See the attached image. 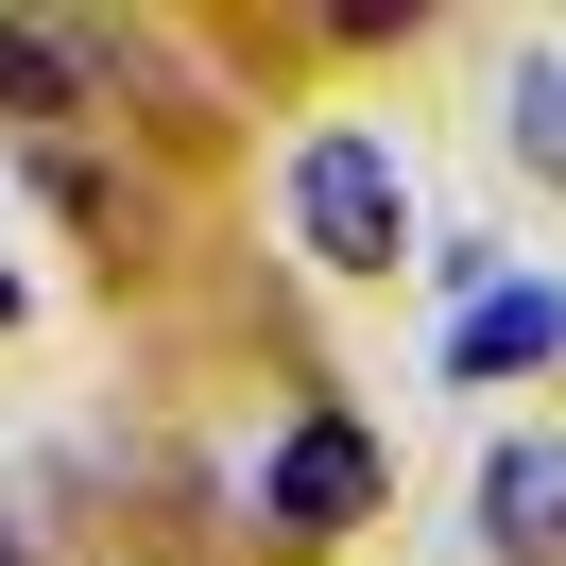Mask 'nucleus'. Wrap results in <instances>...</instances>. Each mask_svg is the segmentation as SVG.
Wrapping results in <instances>:
<instances>
[{
  "instance_id": "obj_1",
  "label": "nucleus",
  "mask_w": 566,
  "mask_h": 566,
  "mask_svg": "<svg viewBox=\"0 0 566 566\" xmlns=\"http://www.w3.org/2000/svg\"><path fill=\"white\" fill-rule=\"evenodd\" d=\"M292 241H310L326 275H395V258H412V189H395V155L360 138V120H326V138L292 155Z\"/></svg>"
},
{
  "instance_id": "obj_7",
  "label": "nucleus",
  "mask_w": 566,
  "mask_h": 566,
  "mask_svg": "<svg viewBox=\"0 0 566 566\" xmlns=\"http://www.w3.org/2000/svg\"><path fill=\"white\" fill-rule=\"evenodd\" d=\"M0 326H18V258H0Z\"/></svg>"
},
{
  "instance_id": "obj_6",
  "label": "nucleus",
  "mask_w": 566,
  "mask_h": 566,
  "mask_svg": "<svg viewBox=\"0 0 566 566\" xmlns=\"http://www.w3.org/2000/svg\"><path fill=\"white\" fill-rule=\"evenodd\" d=\"M515 155L566 189V52H515Z\"/></svg>"
},
{
  "instance_id": "obj_4",
  "label": "nucleus",
  "mask_w": 566,
  "mask_h": 566,
  "mask_svg": "<svg viewBox=\"0 0 566 566\" xmlns=\"http://www.w3.org/2000/svg\"><path fill=\"white\" fill-rule=\"evenodd\" d=\"M481 549L497 566H566V447L549 429H515V447L481 463Z\"/></svg>"
},
{
  "instance_id": "obj_2",
  "label": "nucleus",
  "mask_w": 566,
  "mask_h": 566,
  "mask_svg": "<svg viewBox=\"0 0 566 566\" xmlns=\"http://www.w3.org/2000/svg\"><path fill=\"white\" fill-rule=\"evenodd\" d=\"M258 515H275V532H360V515H378V429H360V412H292L275 463H258Z\"/></svg>"
},
{
  "instance_id": "obj_3",
  "label": "nucleus",
  "mask_w": 566,
  "mask_h": 566,
  "mask_svg": "<svg viewBox=\"0 0 566 566\" xmlns=\"http://www.w3.org/2000/svg\"><path fill=\"white\" fill-rule=\"evenodd\" d=\"M429 360H447L463 395H481V378H532V360H566V275H497L481 310H447V344H429Z\"/></svg>"
},
{
  "instance_id": "obj_5",
  "label": "nucleus",
  "mask_w": 566,
  "mask_h": 566,
  "mask_svg": "<svg viewBox=\"0 0 566 566\" xmlns=\"http://www.w3.org/2000/svg\"><path fill=\"white\" fill-rule=\"evenodd\" d=\"M70 86H86V35H35V18H0V104H18V120H52Z\"/></svg>"
}]
</instances>
